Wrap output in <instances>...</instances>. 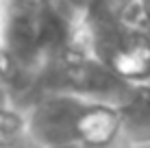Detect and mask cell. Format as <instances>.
Segmentation results:
<instances>
[{
	"label": "cell",
	"mask_w": 150,
	"mask_h": 148,
	"mask_svg": "<svg viewBox=\"0 0 150 148\" xmlns=\"http://www.w3.org/2000/svg\"><path fill=\"white\" fill-rule=\"evenodd\" d=\"M120 148H124V146H120Z\"/></svg>",
	"instance_id": "obj_7"
},
{
	"label": "cell",
	"mask_w": 150,
	"mask_h": 148,
	"mask_svg": "<svg viewBox=\"0 0 150 148\" xmlns=\"http://www.w3.org/2000/svg\"><path fill=\"white\" fill-rule=\"evenodd\" d=\"M122 122V144L126 148L150 144V85H133L117 105Z\"/></svg>",
	"instance_id": "obj_4"
},
{
	"label": "cell",
	"mask_w": 150,
	"mask_h": 148,
	"mask_svg": "<svg viewBox=\"0 0 150 148\" xmlns=\"http://www.w3.org/2000/svg\"><path fill=\"white\" fill-rule=\"evenodd\" d=\"M81 42L91 57L122 81L150 83V30L142 11L111 22L81 24Z\"/></svg>",
	"instance_id": "obj_3"
},
{
	"label": "cell",
	"mask_w": 150,
	"mask_h": 148,
	"mask_svg": "<svg viewBox=\"0 0 150 148\" xmlns=\"http://www.w3.org/2000/svg\"><path fill=\"white\" fill-rule=\"evenodd\" d=\"M13 107H18L13 79H11V72H9V65L0 57V113L13 109Z\"/></svg>",
	"instance_id": "obj_5"
},
{
	"label": "cell",
	"mask_w": 150,
	"mask_h": 148,
	"mask_svg": "<svg viewBox=\"0 0 150 148\" xmlns=\"http://www.w3.org/2000/svg\"><path fill=\"white\" fill-rule=\"evenodd\" d=\"M81 44V20L61 0H0V57L9 65L18 107L37 103L41 74Z\"/></svg>",
	"instance_id": "obj_1"
},
{
	"label": "cell",
	"mask_w": 150,
	"mask_h": 148,
	"mask_svg": "<svg viewBox=\"0 0 150 148\" xmlns=\"http://www.w3.org/2000/svg\"><path fill=\"white\" fill-rule=\"evenodd\" d=\"M26 113L28 140L37 148L124 146L120 111L113 105L72 94H52L41 98Z\"/></svg>",
	"instance_id": "obj_2"
},
{
	"label": "cell",
	"mask_w": 150,
	"mask_h": 148,
	"mask_svg": "<svg viewBox=\"0 0 150 148\" xmlns=\"http://www.w3.org/2000/svg\"><path fill=\"white\" fill-rule=\"evenodd\" d=\"M11 148H37V146H35L30 140H26V142H22V144H18V146H11Z\"/></svg>",
	"instance_id": "obj_6"
}]
</instances>
